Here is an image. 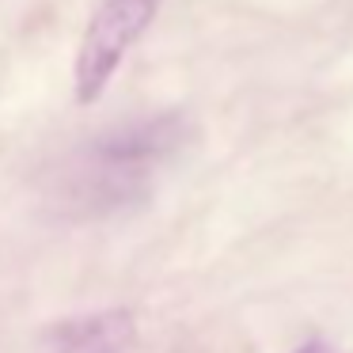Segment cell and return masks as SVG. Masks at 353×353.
I'll list each match as a JSON object with an SVG mask.
<instances>
[{"label":"cell","mask_w":353,"mask_h":353,"mask_svg":"<svg viewBox=\"0 0 353 353\" xmlns=\"http://www.w3.org/2000/svg\"><path fill=\"white\" fill-rule=\"evenodd\" d=\"M50 342L57 353H130L137 342V327L130 312H99L54 327Z\"/></svg>","instance_id":"3"},{"label":"cell","mask_w":353,"mask_h":353,"mask_svg":"<svg viewBox=\"0 0 353 353\" xmlns=\"http://www.w3.org/2000/svg\"><path fill=\"white\" fill-rule=\"evenodd\" d=\"M160 12V0H103L77 50V99L95 103L107 92L114 69L148 31Z\"/></svg>","instance_id":"1"},{"label":"cell","mask_w":353,"mask_h":353,"mask_svg":"<svg viewBox=\"0 0 353 353\" xmlns=\"http://www.w3.org/2000/svg\"><path fill=\"white\" fill-rule=\"evenodd\" d=\"M183 141V122L179 118H156V122H141L130 130H118L114 137H103L95 148V190L118 205L130 194H145L148 171L163 163Z\"/></svg>","instance_id":"2"},{"label":"cell","mask_w":353,"mask_h":353,"mask_svg":"<svg viewBox=\"0 0 353 353\" xmlns=\"http://www.w3.org/2000/svg\"><path fill=\"white\" fill-rule=\"evenodd\" d=\"M296 353H330V350H327V345H323V342H307L304 350H296Z\"/></svg>","instance_id":"4"}]
</instances>
